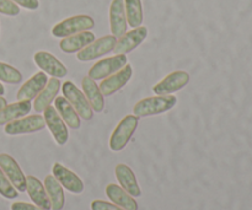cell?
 Here are the masks:
<instances>
[{
	"instance_id": "cell-1",
	"label": "cell",
	"mask_w": 252,
	"mask_h": 210,
	"mask_svg": "<svg viewBox=\"0 0 252 210\" xmlns=\"http://www.w3.org/2000/svg\"><path fill=\"white\" fill-rule=\"evenodd\" d=\"M177 103V98L172 95L165 96H154V97H147L135 103L133 112L138 118L149 117V116L161 115L174 108Z\"/></svg>"
},
{
	"instance_id": "cell-2",
	"label": "cell",
	"mask_w": 252,
	"mask_h": 210,
	"mask_svg": "<svg viewBox=\"0 0 252 210\" xmlns=\"http://www.w3.org/2000/svg\"><path fill=\"white\" fill-rule=\"evenodd\" d=\"M138 124H139V118L137 116L127 115L123 117L111 134L110 149L115 152L125 149L134 135Z\"/></svg>"
},
{
	"instance_id": "cell-3",
	"label": "cell",
	"mask_w": 252,
	"mask_h": 210,
	"mask_svg": "<svg viewBox=\"0 0 252 210\" xmlns=\"http://www.w3.org/2000/svg\"><path fill=\"white\" fill-rule=\"evenodd\" d=\"M94 27H95V21L93 17L89 15H76L54 25L52 29V34L57 38H65L79 32L89 31Z\"/></svg>"
},
{
	"instance_id": "cell-4",
	"label": "cell",
	"mask_w": 252,
	"mask_h": 210,
	"mask_svg": "<svg viewBox=\"0 0 252 210\" xmlns=\"http://www.w3.org/2000/svg\"><path fill=\"white\" fill-rule=\"evenodd\" d=\"M62 92H63L64 97L69 101V103L73 106L74 110H75L76 113L79 115V117L83 118L84 120H93L94 111L93 108H91L90 103L88 102L83 91H81L73 81L66 80L65 83L62 85Z\"/></svg>"
},
{
	"instance_id": "cell-5",
	"label": "cell",
	"mask_w": 252,
	"mask_h": 210,
	"mask_svg": "<svg viewBox=\"0 0 252 210\" xmlns=\"http://www.w3.org/2000/svg\"><path fill=\"white\" fill-rule=\"evenodd\" d=\"M127 61L128 58L126 54H116L113 57L101 59L100 61H97V63L91 66L88 76L95 81L103 80V79L108 78L110 75L121 70L127 64Z\"/></svg>"
},
{
	"instance_id": "cell-6",
	"label": "cell",
	"mask_w": 252,
	"mask_h": 210,
	"mask_svg": "<svg viewBox=\"0 0 252 210\" xmlns=\"http://www.w3.org/2000/svg\"><path fill=\"white\" fill-rule=\"evenodd\" d=\"M44 127H46V122H44L43 116L36 113V115L25 116V117L7 123L5 124L4 132L7 135L31 134V133L43 130Z\"/></svg>"
},
{
	"instance_id": "cell-7",
	"label": "cell",
	"mask_w": 252,
	"mask_h": 210,
	"mask_svg": "<svg viewBox=\"0 0 252 210\" xmlns=\"http://www.w3.org/2000/svg\"><path fill=\"white\" fill-rule=\"evenodd\" d=\"M43 118L54 142L58 145H65L69 139L68 125L62 120L54 106H48L43 111Z\"/></svg>"
},
{
	"instance_id": "cell-8",
	"label": "cell",
	"mask_w": 252,
	"mask_h": 210,
	"mask_svg": "<svg viewBox=\"0 0 252 210\" xmlns=\"http://www.w3.org/2000/svg\"><path fill=\"white\" fill-rule=\"evenodd\" d=\"M116 42H117V39H116L115 36L101 37V38L95 39L93 43L86 46L85 48L81 49L80 52H78L76 58L80 61L95 60V59L100 58V57L112 52L116 46Z\"/></svg>"
},
{
	"instance_id": "cell-9",
	"label": "cell",
	"mask_w": 252,
	"mask_h": 210,
	"mask_svg": "<svg viewBox=\"0 0 252 210\" xmlns=\"http://www.w3.org/2000/svg\"><path fill=\"white\" fill-rule=\"evenodd\" d=\"M189 83V73L184 70L172 71L171 74L165 76L161 81L153 86V91L158 96L172 95L181 89H184Z\"/></svg>"
},
{
	"instance_id": "cell-10",
	"label": "cell",
	"mask_w": 252,
	"mask_h": 210,
	"mask_svg": "<svg viewBox=\"0 0 252 210\" xmlns=\"http://www.w3.org/2000/svg\"><path fill=\"white\" fill-rule=\"evenodd\" d=\"M33 59L36 65L38 66L42 71H44L47 75H51L52 78L62 79L65 78L66 74H68L66 66L64 65L57 57H54L53 54L49 53V52H37L33 56Z\"/></svg>"
},
{
	"instance_id": "cell-11",
	"label": "cell",
	"mask_w": 252,
	"mask_h": 210,
	"mask_svg": "<svg viewBox=\"0 0 252 210\" xmlns=\"http://www.w3.org/2000/svg\"><path fill=\"white\" fill-rule=\"evenodd\" d=\"M52 175L56 177L57 181L61 183L63 188L70 192L73 194H81L84 192V182L81 181L80 177L69 170L68 167L63 166L59 162H56L52 167Z\"/></svg>"
},
{
	"instance_id": "cell-12",
	"label": "cell",
	"mask_w": 252,
	"mask_h": 210,
	"mask_svg": "<svg viewBox=\"0 0 252 210\" xmlns=\"http://www.w3.org/2000/svg\"><path fill=\"white\" fill-rule=\"evenodd\" d=\"M0 169L17 192H26V176L14 157L7 154H0Z\"/></svg>"
},
{
	"instance_id": "cell-13",
	"label": "cell",
	"mask_w": 252,
	"mask_h": 210,
	"mask_svg": "<svg viewBox=\"0 0 252 210\" xmlns=\"http://www.w3.org/2000/svg\"><path fill=\"white\" fill-rule=\"evenodd\" d=\"M132 65H129V64L127 63L121 70H118L117 73L112 74V75H110L108 78L103 79V81H101L98 88H100L102 95L108 97V96H112L113 93L120 91L123 86L127 85L128 81L132 78Z\"/></svg>"
},
{
	"instance_id": "cell-14",
	"label": "cell",
	"mask_w": 252,
	"mask_h": 210,
	"mask_svg": "<svg viewBox=\"0 0 252 210\" xmlns=\"http://www.w3.org/2000/svg\"><path fill=\"white\" fill-rule=\"evenodd\" d=\"M148 36V29L145 26H139L133 29L132 31L126 32L122 37L118 38L113 52L116 54H127L134 51L137 47L144 42Z\"/></svg>"
},
{
	"instance_id": "cell-15",
	"label": "cell",
	"mask_w": 252,
	"mask_h": 210,
	"mask_svg": "<svg viewBox=\"0 0 252 210\" xmlns=\"http://www.w3.org/2000/svg\"><path fill=\"white\" fill-rule=\"evenodd\" d=\"M48 83V78L44 71H39V73L34 74L32 78L25 81L16 93L17 101H31L37 97L39 92L44 89V86Z\"/></svg>"
},
{
	"instance_id": "cell-16",
	"label": "cell",
	"mask_w": 252,
	"mask_h": 210,
	"mask_svg": "<svg viewBox=\"0 0 252 210\" xmlns=\"http://www.w3.org/2000/svg\"><path fill=\"white\" fill-rule=\"evenodd\" d=\"M110 27L112 36L120 38L127 32L128 22L123 0H112L110 6Z\"/></svg>"
},
{
	"instance_id": "cell-17",
	"label": "cell",
	"mask_w": 252,
	"mask_h": 210,
	"mask_svg": "<svg viewBox=\"0 0 252 210\" xmlns=\"http://www.w3.org/2000/svg\"><path fill=\"white\" fill-rule=\"evenodd\" d=\"M115 175L120 186L122 187L127 193H129L130 196L134 197V198L142 196V191H140V187L139 184H138L135 174L128 165L118 164L117 166L115 167Z\"/></svg>"
},
{
	"instance_id": "cell-18",
	"label": "cell",
	"mask_w": 252,
	"mask_h": 210,
	"mask_svg": "<svg viewBox=\"0 0 252 210\" xmlns=\"http://www.w3.org/2000/svg\"><path fill=\"white\" fill-rule=\"evenodd\" d=\"M26 192L33 204L44 210H52L51 201L48 198L43 183L34 176L26 177Z\"/></svg>"
},
{
	"instance_id": "cell-19",
	"label": "cell",
	"mask_w": 252,
	"mask_h": 210,
	"mask_svg": "<svg viewBox=\"0 0 252 210\" xmlns=\"http://www.w3.org/2000/svg\"><path fill=\"white\" fill-rule=\"evenodd\" d=\"M81 88H83L84 95H85L88 102L90 103L93 111L102 112L105 110V96L102 95L96 81L89 76H84L81 80Z\"/></svg>"
},
{
	"instance_id": "cell-20",
	"label": "cell",
	"mask_w": 252,
	"mask_h": 210,
	"mask_svg": "<svg viewBox=\"0 0 252 210\" xmlns=\"http://www.w3.org/2000/svg\"><path fill=\"white\" fill-rule=\"evenodd\" d=\"M96 37L93 32L83 31L73 34V36L62 38V41L59 42V48L64 53H76V52H80L81 49H84L90 43H93Z\"/></svg>"
},
{
	"instance_id": "cell-21",
	"label": "cell",
	"mask_w": 252,
	"mask_h": 210,
	"mask_svg": "<svg viewBox=\"0 0 252 210\" xmlns=\"http://www.w3.org/2000/svg\"><path fill=\"white\" fill-rule=\"evenodd\" d=\"M59 89H61V81L57 78H51L48 79V83L44 86L43 90L37 95V97L34 98L33 108L37 113H41L46 110L48 106H51V103L56 100V97L58 96Z\"/></svg>"
},
{
	"instance_id": "cell-22",
	"label": "cell",
	"mask_w": 252,
	"mask_h": 210,
	"mask_svg": "<svg viewBox=\"0 0 252 210\" xmlns=\"http://www.w3.org/2000/svg\"><path fill=\"white\" fill-rule=\"evenodd\" d=\"M54 108L70 129L78 130L80 128V117L64 96H57L56 100H54Z\"/></svg>"
},
{
	"instance_id": "cell-23",
	"label": "cell",
	"mask_w": 252,
	"mask_h": 210,
	"mask_svg": "<svg viewBox=\"0 0 252 210\" xmlns=\"http://www.w3.org/2000/svg\"><path fill=\"white\" fill-rule=\"evenodd\" d=\"M106 196L112 203L125 210H138V203L134 197L125 191L121 186L110 183L106 187Z\"/></svg>"
},
{
	"instance_id": "cell-24",
	"label": "cell",
	"mask_w": 252,
	"mask_h": 210,
	"mask_svg": "<svg viewBox=\"0 0 252 210\" xmlns=\"http://www.w3.org/2000/svg\"><path fill=\"white\" fill-rule=\"evenodd\" d=\"M43 186L51 201L52 210H63L65 206V194L63 187L57 181L56 177L53 175H47L44 177Z\"/></svg>"
},
{
	"instance_id": "cell-25",
	"label": "cell",
	"mask_w": 252,
	"mask_h": 210,
	"mask_svg": "<svg viewBox=\"0 0 252 210\" xmlns=\"http://www.w3.org/2000/svg\"><path fill=\"white\" fill-rule=\"evenodd\" d=\"M31 108V101H17V102L6 105L0 110V125H5L12 120L25 117L29 115Z\"/></svg>"
},
{
	"instance_id": "cell-26",
	"label": "cell",
	"mask_w": 252,
	"mask_h": 210,
	"mask_svg": "<svg viewBox=\"0 0 252 210\" xmlns=\"http://www.w3.org/2000/svg\"><path fill=\"white\" fill-rule=\"evenodd\" d=\"M123 1H125V11L128 25L133 29L142 26L144 19L142 0H123Z\"/></svg>"
},
{
	"instance_id": "cell-27",
	"label": "cell",
	"mask_w": 252,
	"mask_h": 210,
	"mask_svg": "<svg viewBox=\"0 0 252 210\" xmlns=\"http://www.w3.org/2000/svg\"><path fill=\"white\" fill-rule=\"evenodd\" d=\"M0 81L7 84H19L22 81V74L14 66L0 61Z\"/></svg>"
},
{
	"instance_id": "cell-28",
	"label": "cell",
	"mask_w": 252,
	"mask_h": 210,
	"mask_svg": "<svg viewBox=\"0 0 252 210\" xmlns=\"http://www.w3.org/2000/svg\"><path fill=\"white\" fill-rule=\"evenodd\" d=\"M0 194L6 199H15L19 196V192L12 186L1 169H0Z\"/></svg>"
},
{
	"instance_id": "cell-29",
	"label": "cell",
	"mask_w": 252,
	"mask_h": 210,
	"mask_svg": "<svg viewBox=\"0 0 252 210\" xmlns=\"http://www.w3.org/2000/svg\"><path fill=\"white\" fill-rule=\"evenodd\" d=\"M0 12L7 16H17L20 14V6L11 0H0Z\"/></svg>"
},
{
	"instance_id": "cell-30",
	"label": "cell",
	"mask_w": 252,
	"mask_h": 210,
	"mask_svg": "<svg viewBox=\"0 0 252 210\" xmlns=\"http://www.w3.org/2000/svg\"><path fill=\"white\" fill-rule=\"evenodd\" d=\"M91 210H125L122 209L121 207L116 206L115 203H110V202H105V201H93L90 204Z\"/></svg>"
},
{
	"instance_id": "cell-31",
	"label": "cell",
	"mask_w": 252,
	"mask_h": 210,
	"mask_svg": "<svg viewBox=\"0 0 252 210\" xmlns=\"http://www.w3.org/2000/svg\"><path fill=\"white\" fill-rule=\"evenodd\" d=\"M12 2L27 10H37L39 7L38 0H11Z\"/></svg>"
},
{
	"instance_id": "cell-32",
	"label": "cell",
	"mask_w": 252,
	"mask_h": 210,
	"mask_svg": "<svg viewBox=\"0 0 252 210\" xmlns=\"http://www.w3.org/2000/svg\"><path fill=\"white\" fill-rule=\"evenodd\" d=\"M11 210H44L36 204L26 203V202H15L11 204Z\"/></svg>"
},
{
	"instance_id": "cell-33",
	"label": "cell",
	"mask_w": 252,
	"mask_h": 210,
	"mask_svg": "<svg viewBox=\"0 0 252 210\" xmlns=\"http://www.w3.org/2000/svg\"><path fill=\"white\" fill-rule=\"evenodd\" d=\"M6 105H7V101L5 100L2 96H0V110H1V108H4Z\"/></svg>"
},
{
	"instance_id": "cell-34",
	"label": "cell",
	"mask_w": 252,
	"mask_h": 210,
	"mask_svg": "<svg viewBox=\"0 0 252 210\" xmlns=\"http://www.w3.org/2000/svg\"><path fill=\"white\" fill-rule=\"evenodd\" d=\"M5 92H6V91H5V88H4V85H2V84L0 83V96H2V95H4Z\"/></svg>"
}]
</instances>
